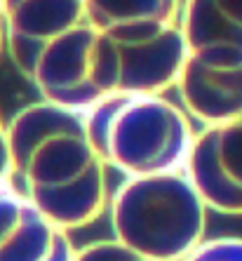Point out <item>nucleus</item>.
Instances as JSON below:
<instances>
[{
  "mask_svg": "<svg viewBox=\"0 0 242 261\" xmlns=\"http://www.w3.org/2000/svg\"><path fill=\"white\" fill-rule=\"evenodd\" d=\"M10 191L64 233L94 224L109 207L106 167L87 134L85 113L45 101L7 122Z\"/></svg>",
  "mask_w": 242,
  "mask_h": 261,
  "instance_id": "nucleus-1",
  "label": "nucleus"
},
{
  "mask_svg": "<svg viewBox=\"0 0 242 261\" xmlns=\"http://www.w3.org/2000/svg\"><path fill=\"white\" fill-rule=\"evenodd\" d=\"M5 47L40 101L87 113L120 92V66L109 40L90 24L85 0L3 3Z\"/></svg>",
  "mask_w": 242,
  "mask_h": 261,
  "instance_id": "nucleus-2",
  "label": "nucleus"
},
{
  "mask_svg": "<svg viewBox=\"0 0 242 261\" xmlns=\"http://www.w3.org/2000/svg\"><path fill=\"white\" fill-rule=\"evenodd\" d=\"M85 125L103 167L125 179L183 172L195 139L193 120L165 94H111Z\"/></svg>",
  "mask_w": 242,
  "mask_h": 261,
  "instance_id": "nucleus-3",
  "label": "nucleus"
},
{
  "mask_svg": "<svg viewBox=\"0 0 242 261\" xmlns=\"http://www.w3.org/2000/svg\"><path fill=\"white\" fill-rule=\"evenodd\" d=\"M90 24L113 47L118 94H165L176 87L188 55L176 0H85Z\"/></svg>",
  "mask_w": 242,
  "mask_h": 261,
  "instance_id": "nucleus-4",
  "label": "nucleus"
},
{
  "mask_svg": "<svg viewBox=\"0 0 242 261\" xmlns=\"http://www.w3.org/2000/svg\"><path fill=\"white\" fill-rule=\"evenodd\" d=\"M109 217L113 240L153 261H183L207 231V205L186 172L125 179Z\"/></svg>",
  "mask_w": 242,
  "mask_h": 261,
  "instance_id": "nucleus-5",
  "label": "nucleus"
},
{
  "mask_svg": "<svg viewBox=\"0 0 242 261\" xmlns=\"http://www.w3.org/2000/svg\"><path fill=\"white\" fill-rule=\"evenodd\" d=\"M174 90L181 109L200 127L242 113V47L221 43L188 47Z\"/></svg>",
  "mask_w": 242,
  "mask_h": 261,
  "instance_id": "nucleus-6",
  "label": "nucleus"
},
{
  "mask_svg": "<svg viewBox=\"0 0 242 261\" xmlns=\"http://www.w3.org/2000/svg\"><path fill=\"white\" fill-rule=\"evenodd\" d=\"M183 172L207 210L242 217V113L195 129Z\"/></svg>",
  "mask_w": 242,
  "mask_h": 261,
  "instance_id": "nucleus-7",
  "label": "nucleus"
},
{
  "mask_svg": "<svg viewBox=\"0 0 242 261\" xmlns=\"http://www.w3.org/2000/svg\"><path fill=\"white\" fill-rule=\"evenodd\" d=\"M68 233L14 191H0V261H75Z\"/></svg>",
  "mask_w": 242,
  "mask_h": 261,
  "instance_id": "nucleus-8",
  "label": "nucleus"
},
{
  "mask_svg": "<svg viewBox=\"0 0 242 261\" xmlns=\"http://www.w3.org/2000/svg\"><path fill=\"white\" fill-rule=\"evenodd\" d=\"M181 29L188 47L207 43L242 47V3H181Z\"/></svg>",
  "mask_w": 242,
  "mask_h": 261,
  "instance_id": "nucleus-9",
  "label": "nucleus"
},
{
  "mask_svg": "<svg viewBox=\"0 0 242 261\" xmlns=\"http://www.w3.org/2000/svg\"><path fill=\"white\" fill-rule=\"evenodd\" d=\"M183 261H242V238H214L202 240Z\"/></svg>",
  "mask_w": 242,
  "mask_h": 261,
  "instance_id": "nucleus-10",
  "label": "nucleus"
},
{
  "mask_svg": "<svg viewBox=\"0 0 242 261\" xmlns=\"http://www.w3.org/2000/svg\"><path fill=\"white\" fill-rule=\"evenodd\" d=\"M75 261H153L146 256L137 254L132 249H127L125 245H120L118 240H97L90 243L87 247L75 252Z\"/></svg>",
  "mask_w": 242,
  "mask_h": 261,
  "instance_id": "nucleus-11",
  "label": "nucleus"
},
{
  "mask_svg": "<svg viewBox=\"0 0 242 261\" xmlns=\"http://www.w3.org/2000/svg\"><path fill=\"white\" fill-rule=\"evenodd\" d=\"M10 189V139L7 125L0 118V191Z\"/></svg>",
  "mask_w": 242,
  "mask_h": 261,
  "instance_id": "nucleus-12",
  "label": "nucleus"
},
{
  "mask_svg": "<svg viewBox=\"0 0 242 261\" xmlns=\"http://www.w3.org/2000/svg\"><path fill=\"white\" fill-rule=\"evenodd\" d=\"M5 47V21H3V3H0V52Z\"/></svg>",
  "mask_w": 242,
  "mask_h": 261,
  "instance_id": "nucleus-13",
  "label": "nucleus"
}]
</instances>
